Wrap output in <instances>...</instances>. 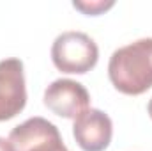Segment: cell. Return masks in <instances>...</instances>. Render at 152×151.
I'll use <instances>...</instances> for the list:
<instances>
[{
    "label": "cell",
    "instance_id": "cell-4",
    "mask_svg": "<svg viewBox=\"0 0 152 151\" xmlns=\"http://www.w3.org/2000/svg\"><path fill=\"white\" fill-rule=\"evenodd\" d=\"M44 105L53 114L76 119L80 114L90 109V94L83 84L71 78H58L51 82L44 91Z\"/></svg>",
    "mask_w": 152,
    "mask_h": 151
},
{
    "label": "cell",
    "instance_id": "cell-8",
    "mask_svg": "<svg viewBox=\"0 0 152 151\" xmlns=\"http://www.w3.org/2000/svg\"><path fill=\"white\" fill-rule=\"evenodd\" d=\"M32 151H69V150L66 148L62 137H58V139H51V141H46V142L39 144Z\"/></svg>",
    "mask_w": 152,
    "mask_h": 151
},
{
    "label": "cell",
    "instance_id": "cell-2",
    "mask_svg": "<svg viewBox=\"0 0 152 151\" xmlns=\"http://www.w3.org/2000/svg\"><path fill=\"white\" fill-rule=\"evenodd\" d=\"M51 61L62 73L85 75L96 68L99 61V48L88 34L67 30L58 34L53 41Z\"/></svg>",
    "mask_w": 152,
    "mask_h": 151
},
{
    "label": "cell",
    "instance_id": "cell-3",
    "mask_svg": "<svg viewBox=\"0 0 152 151\" xmlns=\"http://www.w3.org/2000/svg\"><path fill=\"white\" fill-rule=\"evenodd\" d=\"M27 105L23 62L16 57L0 61V121L16 117Z\"/></svg>",
    "mask_w": 152,
    "mask_h": 151
},
{
    "label": "cell",
    "instance_id": "cell-10",
    "mask_svg": "<svg viewBox=\"0 0 152 151\" xmlns=\"http://www.w3.org/2000/svg\"><path fill=\"white\" fill-rule=\"evenodd\" d=\"M147 112H149V115H151V119H152V98H151V101H149V105H147Z\"/></svg>",
    "mask_w": 152,
    "mask_h": 151
},
{
    "label": "cell",
    "instance_id": "cell-1",
    "mask_svg": "<svg viewBox=\"0 0 152 151\" xmlns=\"http://www.w3.org/2000/svg\"><path fill=\"white\" fill-rule=\"evenodd\" d=\"M113 87L127 96H138L152 87V38H142L117 48L108 62Z\"/></svg>",
    "mask_w": 152,
    "mask_h": 151
},
{
    "label": "cell",
    "instance_id": "cell-6",
    "mask_svg": "<svg viewBox=\"0 0 152 151\" xmlns=\"http://www.w3.org/2000/svg\"><path fill=\"white\" fill-rule=\"evenodd\" d=\"M58 137L60 132L53 123L44 117H30L11 130L9 142L12 144L14 151H32L39 144Z\"/></svg>",
    "mask_w": 152,
    "mask_h": 151
},
{
    "label": "cell",
    "instance_id": "cell-9",
    "mask_svg": "<svg viewBox=\"0 0 152 151\" xmlns=\"http://www.w3.org/2000/svg\"><path fill=\"white\" fill-rule=\"evenodd\" d=\"M0 151H14L12 144L9 142V139H4V137H0Z\"/></svg>",
    "mask_w": 152,
    "mask_h": 151
},
{
    "label": "cell",
    "instance_id": "cell-5",
    "mask_svg": "<svg viewBox=\"0 0 152 151\" xmlns=\"http://www.w3.org/2000/svg\"><path fill=\"white\" fill-rule=\"evenodd\" d=\"M73 137L83 151H104L113 137V123L106 112L87 109L75 119Z\"/></svg>",
    "mask_w": 152,
    "mask_h": 151
},
{
    "label": "cell",
    "instance_id": "cell-7",
    "mask_svg": "<svg viewBox=\"0 0 152 151\" xmlns=\"http://www.w3.org/2000/svg\"><path fill=\"white\" fill-rule=\"evenodd\" d=\"M115 5L113 0H75L73 7L87 16H99Z\"/></svg>",
    "mask_w": 152,
    "mask_h": 151
}]
</instances>
